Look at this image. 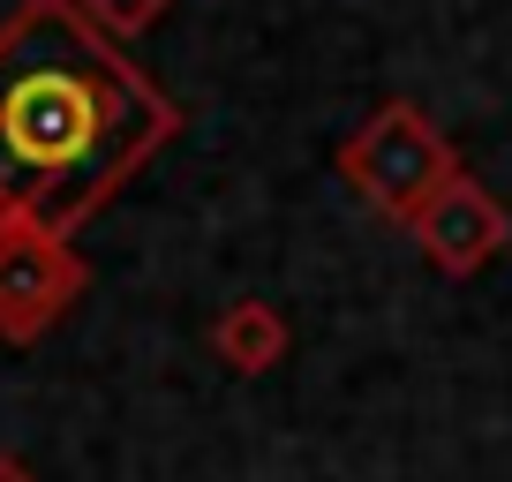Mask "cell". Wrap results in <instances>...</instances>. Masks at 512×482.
<instances>
[{"label": "cell", "mask_w": 512, "mask_h": 482, "mask_svg": "<svg viewBox=\"0 0 512 482\" xmlns=\"http://www.w3.org/2000/svg\"><path fill=\"white\" fill-rule=\"evenodd\" d=\"M83 23H98V31L113 38V46H128V38H144L151 23H166V8L174 0H76Z\"/></svg>", "instance_id": "cell-6"}, {"label": "cell", "mask_w": 512, "mask_h": 482, "mask_svg": "<svg viewBox=\"0 0 512 482\" xmlns=\"http://www.w3.org/2000/svg\"><path fill=\"white\" fill-rule=\"evenodd\" d=\"M452 174H460V151H452V136L437 129L415 98H384L362 129L339 144V181L369 211H384L392 226H407Z\"/></svg>", "instance_id": "cell-2"}, {"label": "cell", "mask_w": 512, "mask_h": 482, "mask_svg": "<svg viewBox=\"0 0 512 482\" xmlns=\"http://www.w3.org/2000/svg\"><path fill=\"white\" fill-rule=\"evenodd\" d=\"M407 234H415V249H422L445 279H475L482 264H497V249L512 241V211L460 166V174H452L445 189H437L430 204L407 219Z\"/></svg>", "instance_id": "cell-4"}, {"label": "cell", "mask_w": 512, "mask_h": 482, "mask_svg": "<svg viewBox=\"0 0 512 482\" xmlns=\"http://www.w3.org/2000/svg\"><path fill=\"white\" fill-rule=\"evenodd\" d=\"M287 347H294V332H287V317H279L264 294L226 302L219 324H211V354H219L234 377H272L279 362H287Z\"/></svg>", "instance_id": "cell-5"}, {"label": "cell", "mask_w": 512, "mask_h": 482, "mask_svg": "<svg viewBox=\"0 0 512 482\" xmlns=\"http://www.w3.org/2000/svg\"><path fill=\"white\" fill-rule=\"evenodd\" d=\"M0 482H38V475H31V460H23V452H0Z\"/></svg>", "instance_id": "cell-7"}, {"label": "cell", "mask_w": 512, "mask_h": 482, "mask_svg": "<svg viewBox=\"0 0 512 482\" xmlns=\"http://www.w3.org/2000/svg\"><path fill=\"white\" fill-rule=\"evenodd\" d=\"M174 129L181 106L76 0H16L0 16V226L76 241Z\"/></svg>", "instance_id": "cell-1"}, {"label": "cell", "mask_w": 512, "mask_h": 482, "mask_svg": "<svg viewBox=\"0 0 512 482\" xmlns=\"http://www.w3.org/2000/svg\"><path fill=\"white\" fill-rule=\"evenodd\" d=\"M83 287H91V264L76 241L46 226H0V339L8 347L46 339L83 302Z\"/></svg>", "instance_id": "cell-3"}]
</instances>
